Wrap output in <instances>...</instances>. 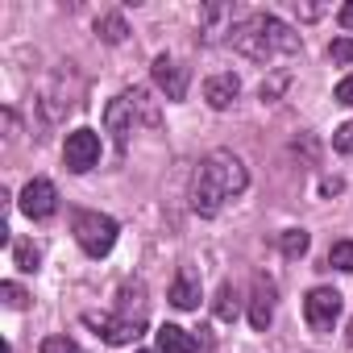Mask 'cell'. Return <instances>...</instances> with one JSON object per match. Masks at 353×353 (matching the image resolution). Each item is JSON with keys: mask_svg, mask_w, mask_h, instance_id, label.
<instances>
[{"mask_svg": "<svg viewBox=\"0 0 353 353\" xmlns=\"http://www.w3.org/2000/svg\"><path fill=\"white\" fill-rule=\"evenodd\" d=\"M279 245H283L287 258H299V254H307V233H303V229H287V233L279 237Z\"/></svg>", "mask_w": 353, "mask_h": 353, "instance_id": "e0dca14e", "label": "cell"}, {"mask_svg": "<svg viewBox=\"0 0 353 353\" xmlns=\"http://www.w3.org/2000/svg\"><path fill=\"white\" fill-rule=\"evenodd\" d=\"M0 295H5L9 307H26V291H21L17 283H5V287H0Z\"/></svg>", "mask_w": 353, "mask_h": 353, "instance_id": "603a6c76", "label": "cell"}, {"mask_svg": "<svg viewBox=\"0 0 353 353\" xmlns=\"http://www.w3.org/2000/svg\"><path fill=\"white\" fill-rule=\"evenodd\" d=\"M270 320H274V283L258 274V279H254V295H250V324H254L258 332H266Z\"/></svg>", "mask_w": 353, "mask_h": 353, "instance_id": "8fae6325", "label": "cell"}, {"mask_svg": "<svg viewBox=\"0 0 353 353\" xmlns=\"http://www.w3.org/2000/svg\"><path fill=\"white\" fill-rule=\"evenodd\" d=\"M13 262H17L26 274H34V270H38V262H42V254H38V245H34V241H21V245H13Z\"/></svg>", "mask_w": 353, "mask_h": 353, "instance_id": "2e32d148", "label": "cell"}, {"mask_svg": "<svg viewBox=\"0 0 353 353\" xmlns=\"http://www.w3.org/2000/svg\"><path fill=\"white\" fill-rule=\"evenodd\" d=\"M117 233L121 229H117L112 216H104V212H75V241H79L83 254L104 258L117 245Z\"/></svg>", "mask_w": 353, "mask_h": 353, "instance_id": "3957f363", "label": "cell"}, {"mask_svg": "<svg viewBox=\"0 0 353 353\" xmlns=\"http://www.w3.org/2000/svg\"><path fill=\"white\" fill-rule=\"evenodd\" d=\"M328 59H332V63H353V38H336V42L328 46Z\"/></svg>", "mask_w": 353, "mask_h": 353, "instance_id": "ffe728a7", "label": "cell"}, {"mask_svg": "<svg viewBox=\"0 0 353 353\" xmlns=\"http://www.w3.org/2000/svg\"><path fill=\"white\" fill-rule=\"evenodd\" d=\"M54 208H59L54 183H50V179H30L26 192H21V212H26L30 221H46V216H54Z\"/></svg>", "mask_w": 353, "mask_h": 353, "instance_id": "52a82bcc", "label": "cell"}, {"mask_svg": "<svg viewBox=\"0 0 353 353\" xmlns=\"http://www.w3.org/2000/svg\"><path fill=\"white\" fill-rule=\"evenodd\" d=\"M349 341H353V324H349Z\"/></svg>", "mask_w": 353, "mask_h": 353, "instance_id": "484cf974", "label": "cell"}, {"mask_svg": "<svg viewBox=\"0 0 353 353\" xmlns=\"http://www.w3.org/2000/svg\"><path fill=\"white\" fill-rule=\"evenodd\" d=\"M137 112H141V92H121V96L104 108V129L112 133L117 145L129 141V133H133V125H137Z\"/></svg>", "mask_w": 353, "mask_h": 353, "instance_id": "277c9868", "label": "cell"}, {"mask_svg": "<svg viewBox=\"0 0 353 353\" xmlns=\"http://www.w3.org/2000/svg\"><path fill=\"white\" fill-rule=\"evenodd\" d=\"M336 100H341V104H349V108H353V75H345V79H341V83H336Z\"/></svg>", "mask_w": 353, "mask_h": 353, "instance_id": "cb8c5ba5", "label": "cell"}, {"mask_svg": "<svg viewBox=\"0 0 353 353\" xmlns=\"http://www.w3.org/2000/svg\"><path fill=\"white\" fill-rule=\"evenodd\" d=\"M336 21H341V30H349V34H353V0H349V5H341Z\"/></svg>", "mask_w": 353, "mask_h": 353, "instance_id": "d4e9b609", "label": "cell"}, {"mask_svg": "<svg viewBox=\"0 0 353 353\" xmlns=\"http://www.w3.org/2000/svg\"><path fill=\"white\" fill-rule=\"evenodd\" d=\"M83 324H92L108 345H129L133 336H141V320H129V316H96V312H88Z\"/></svg>", "mask_w": 353, "mask_h": 353, "instance_id": "ba28073f", "label": "cell"}, {"mask_svg": "<svg viewBox=\"0 0 353 353\" xmlns=\"http://www.w3.org/2000/svg\"><path fill=\"white\" fill-rule=\"evenodd\" d=\"M237 96H241V79H237V75H212V79L204 83V100H208L216 112L233 108Z\"/></svg>", "mask_w": 353, "mask_h": 353, "instance_id": "7c38bea8", "label": "cell"}, {"mask_svg": "<svg viewBox=\"0 0 353 353\" xmlns=\"http://www.w3.org/2000/svg\"><path fill=\"white\" fill-rule=\"evenodd\" d=\"M170 303L183 307V312H192V307L200 303V279H196L192 270H179V274H174V283H170Z\"/></svg>", "mask_w": 353, "mask_h": 353, "instance_id": "4fadbf2b", "label": "cell"}, {"mask_svg": "<svg viewBox=\"0 0 353 353\" xmlns=\"http://www.w3.org/2000/svg\"><path fill=\"white\" fill-rule=\"evenodd\" d=\"M328 266H336V270L353 274V241H336V245L328 250Z\"/></svg>", "mask_w": 353, "mask_h": 353, "instance_id": "ac0fdd59", "label": "cell"}, {"mask_svg": "<svg viewBox=\"0 0 353 353\" xmlns=\"http://www.w3.org/2000/svg\"><path fill=\"white\" fill-rule=\"evenodd\" d=\"M63 162H67V170H75V174L92 170V166L100 162V133H96V129H75V133H67Z\"/></svg>", "mask_w": 353, "mask_h": 353, "instance_id": "8992f818", "label": "cell"}, {"mask_svg": "<svg viewBox=\"0 0 353 353\" xmlns=\"http://www.w3.org/2000/svg\"><path fill=\"white\" fill-rule=\"evenodd\" d=\"M233 46H237L245 59L266 63V59H279V54H295V50H299V34H295L287 21L270 17V13H254V17H245V21L237 26Z\"/></svg>", "mask_w": 353, "mask_h": 353, "instance_id": "7a4b0ae2", "label": "cell"}, {"mask_svg": "<svg viewBox=\"0 0 353 353\" xmlns=\"http://www.w3.org/2000/svg\"><path fill=\"white\" fill-rule=\"evenodd\" d=\"M250 188V170L233 150H212L192 183V212L196 216H216L233 196H241Z\"/></svg>", "mask_w": 353, "mask_h": 353, "instance_id": "6da1fadb", "label": "cell"}, {"mask_svg": "<svg viewBox=\"0 0 353 353\" xmlns=\"http://www.w3.org/2000/svg\"><path fill=\"white\" fill-rule=\"evenodd\" d=\"M216 316H221V320H233V316H237V291H233V283H225V287L216 291Z\"/></svg>", "mask_w": 353, "mask_h": 353, "instance_id": "d6986e66", "label": "cell"}, {"mask_svg": "<svg viewBox=\"0 0 353 353\" xmlns=\"http://www.w3.org/2000/svg\"><path fill=\"white\" fill-rule=\"evenodd\" d=\"M96 34H100L104 42H112V46H117V42H125L129 26H125V17H121V13H108V17H100V21H96Z\"/></svg>", "mask_w": 353, "mask_h": 353, "instance_id": "9a60e30c", "label": "cell"}, {"mask_svg": "<svg viewBox=\"0 0 353 353\" xmlns=\"http://www.w3.org/2000/svg\"><path fill=\"white\" fill-rule=\"evenodd\" d=\"M332 145H336V154H353V121H345V125L332 133Z\"/></svg>", "mask_w": 353, "mask_h": 353, "instance_id": "44dd1931", "label": "cell"}, {"mask_svg": "<svg viewBox=\"0 0 353 353\" xmlns=\"http://www.w3.org/2000/svg\"><path fill=\"white\" fill-rule=\"evenodd\" d=\"M141 353H150V349H141Z\"/></svg>", "mask_w": 353, "mask_h": 353, "instance_id": "4316f807", "label": "cell"}, {"mask_svg": "<svg viewBox=\"0 0 353 353\" xmlns=\"http://www.w3.org/2000/svg\"><path fill=\"white\" fill-rule=\"evenodd\" d=\"M154 83L166 92V100H183L188 96V67L166 59V54H158L154 59Z\"/></svg>", "mask_w": 353, "mask_h": 353, "instance_id": "9c48e42d", "label": "cell"}, {"mask_svg": "<svg viewBox=\"0 0 353 353\" xmlns=\"http://www.w3.org/2000/svg\"><path fill=\"white\" fill-rule=\"evenodd\" d=\"M336 316H341V295L332 287H312L303 299V320L312 324V332H332Z\"/></svg>", "mask_w": 353, "mask_h": 353, "instance_id": "5b68a950", "label": "cell"}, {"mask_svg": "<svg viewBox=\"0 0 353 353\" xmlns=\"http://www.w3.org/2000/svg\"><path fill=\"white\" fill-rule=\"evenodd\" d=\"M158 353H196V336L179 324L158 328Z\"/></svg>", "mask_w": 353, "mask_h": 353, "instance_id": "5bb4252c", "label": "cell"}, {"mask_svg": "<svg viewBox=\"0 0 353 353\" xmlns=\"http://www.w3.org/2000/svg\"><path fill=\"white\" fill-rule=\"evenodd\" d=\"M42 353H79V345L71 336H46L42 341Z\"/></svg>", "mask_w": 353, "mask_h": 353, "instance_id": "7402d4cb", "label": "cell"}, {"mask_svg": "<svg viewBox=\"0 0 353 353\" xmlns=\"http://www.w3.org/2000/svg\"><path fill=\"white\" fill-rule=\"evenodd\" d=\"M237 26H241V21H237V13H233L229 5H208V9L200 13V38H204V42H221L225 34L233 38Z\"/></svg>", "mask_w": 353, "mask_h": 353, "instance_id": "30bf717a", "label": "cell"}]
</instances>
